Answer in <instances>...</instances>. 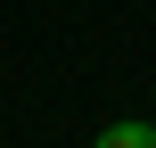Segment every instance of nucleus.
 Returning <instances> with one entry per match:
<instances>
[{
	"label": "nucleus",
	"instance_id": "obj_1",
	"mask_svg": "<svg viewBox=\"0 0 156 148\" xmlns=\"http://www.w3.org/2000/svg\"><path fill=\"white\" fill-rule=\"evenodd\" d=\"M90 148H156V124H140V115H123V124H107Z\"/></svg>",
	"mask_w": 156,
	"mask_h": 148
}]
</instances>
